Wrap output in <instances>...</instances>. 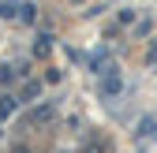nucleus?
I'll return each mask as SVG.
<instances>
[{
  "label": "nucleus",
  "instance_id": "nucleus-1",
  "mask_svg": "<svg viewBox=\"0 0 157 153\" xmlns=\"http://www.w3.org/2000/svg\"><path fill=\"white\" fill-rule=\"evenodd\" d=\"M15 97H11V93H8V97H0V116H11V112H15Z\"/></svg>",
  "mask_w": 157,
  "mask_h": 153
},
{
  "label": "nucleus",
  "instance_id": "nucleus-2",
  "mask_svg": "<svg viewBox=\"0 0 157 153\" xmlns=\"http://www.w3.org/2000/svg\"><path fill=\"white\" fill-rule=\"evenodd\" d=\"M120 90V79H116V75H109V79L101 82V93H116Z\"/></svg>",
  "mask_w": 157,
  "mask_h": 153
}]
</instances>
